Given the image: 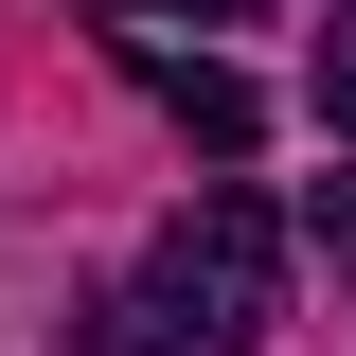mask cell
<instances>
[{"label": "cell", "mask_w": 356, "mask_h": 356, "mask_svg": "<svg viewBox=\"0 0 356 356\" xmlns=\"http://www.w3.org/2000/svg\"><path fill=\"white\" fill-rule=\"evenodd\" d=\"M143 303H161V339H178V356H196V339H214V356H250L267 321H285V214L214 178V196L161 232V285H143Z\"/></svg>", "instance_id": "obj_1"}, {"label": "cell", "mask_w": 356, "mask_h": 356, "mask_svg": "<svg viewBox=\"0 0 356 356\" xmlns=\"http://www.w3.org/2000/svg\"><path fill=\"white\" fill-rule=\"evenodd\" d=\"M125 72L161 89V125L196 143V161H250V143H267V89H250V72H214V54H161V36H125Z\"/></svg>", "instance_id": "obj_2"}, {"label": "cell", "mask_w": 356, "mask_h": 356, "mask_svg": "<svg viewBox=\"0 0 356 356\" xmlns=\"http://www.w3.org/2000/svg\"><path fill=\"white\" fill-rule=\"evenodd\" d=\"M72 356H178V339H161V303H125V285H89V303H72Z\"/></svg>", "instance_id": "obj_3"}, {"label": "cell", "mask_w": 356, "mask_h": 356, "mask_svg": "<svg viewBox=\"0 0 356 356\" xmlns=\"http://www.w3.org/2000/svg\"><path fill=\"white\" fill-rule=\"evenodd\" d=\"M72 18H196V36H250L267 0H72Z\"/></svg>", "instance_id": "obj_4"}, {"label": "cell", "mask_w": 356, "mask_h": 356, "mask_svg": "<svg viewBox=\"0 0 356 356\" xmlns=\"http://www.w3.org/2000/svg\"><path fill=\"white\" fill-rule=\"evenodd\" d=\"M303 232H321V267L356 285V178H321V196H303Z\"/></svg>", "instance_id": "obj_5"}, {"label": "cell", "mask_w": 356, "mask_h": 356, "mask_svg": "<svg viewBox=\"0 0 356 356\" xmlns=\"http://www.w3.org/2000/svg\"><path fill=\"white\" fill-rule=\"evenodd\" d=\"M321 125L356 143V36H321Z\"/></svg>", "instance_id": "obj_6"}]
</instances>
